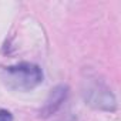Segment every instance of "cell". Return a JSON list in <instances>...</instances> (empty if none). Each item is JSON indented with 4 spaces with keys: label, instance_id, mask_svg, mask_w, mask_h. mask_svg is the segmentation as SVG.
Returning <instances> with one entry per match:
<instances>
[{
    "label": "cell",
    "instance_id": "obj_1",
    "mask_svg": "<svg viewBox=\"0 0 121 121\" xmlns=\"http://www.w3.org/2000/svg\"><path fill=\"white\" fill-rule=\"evenodd\" d=\"M81 95L87 105L98 111H115L117 98L111 88L97 74L87 73L81 81Z\"/></svg>",
    "mask_w": 121,
    "mask_h": 121
},
{
    "label": "cell",
    "instance_id": "obj_2",
    "mask_svg": "<svg viewBox=\"0 0 121 121\" xmlns=\"http://www.w3.org/2000/svg\"><path fill=\"white\" fill-rule=\"evenodd\" d=\"M43 70L34 63H17L3 70L4 84L16 91H30L43 83Z\"/></svg>",
    "mask_w": 121,
    "mask_h": 121
},
{
    "label": "cell",
    "instance_id": "obj_3",
    "mask_svg": "<svg viewBox=\"0 0 121 121\" xmlns=\"http://www.w3.org/2000/svg\"><path fill=\"white\" fill-rule=\"evenodd\" d=\"M69 86L67 84H58L56 86L50 94L47 95L44 104L41 105V108L39 110V115L41 118H50L53 117L60 108H61V105L64 104V101L67 100L69 97Z\"/></svg>",
    "mask_w": 121,
    "mask_h": 121
},
{
    "label": "cell",
    "instance_id": "obj_4",
    "mask_svg": "<svg viewBox=\"0 0 121 121\" xmlns=\"http://www.w3.org/2000/svg\"><path fill=\"white\" fill-rule=\"evenodd\" d=\"M0 121H13L12 112L4 108H0Z\"/></svg>",
    "mask_w": 121,
    "mask_h": 121
},
{
    "label": "cell",
    "instance_id": "obj_5",
    "mask_svg": "<svg viewBox=\"0 0 121 121\" xmlns=\"http://www.w3.org/2000/svg\"><path fill=\"white\" fill-rule=\"evenodd\" d=\"M58 121H77V118H76L73 114H69V115H66V117H63V118H60Z\"/></svg>",
    "mask_w": 121,
    "mask_h": 121
}]
</instances>
